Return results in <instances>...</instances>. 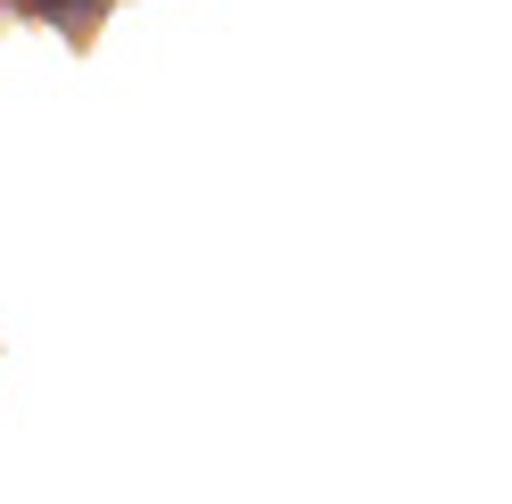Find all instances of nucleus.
I'll list each match as a JSON object with an SVG mask.
<instances>
[{
	"label": "nucleus",
	"instance_id": "f257e3e1",
	"mask_svg": "<svg viewBox=\"0 0 512 504\" xmlns=\"http://www.w3.org/2000/svg\"><path fill=\"white\" fill-rule=\"evenodd\" d=\"M42 17H75V9H91V0H34Z\"/></svg>",
	"mask_w": 512,
	"mask_h": 504
}]
</instances>
